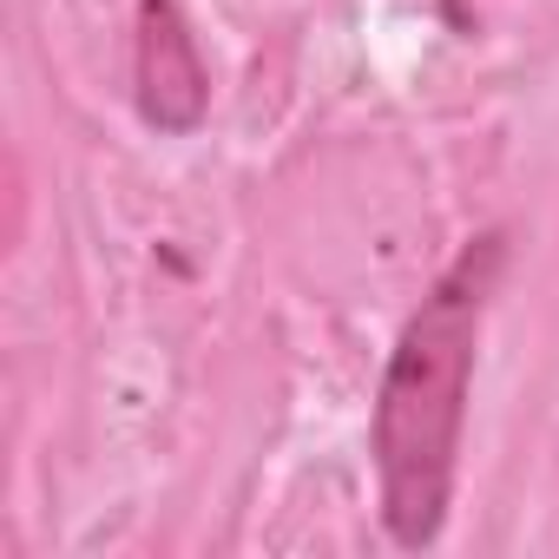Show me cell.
I'll return each mask as SVG.
<instances>
[{
	"label": "cell",
	"instance_id": "obj_1",
	"mask_svg": "<svg viewBox=\"0 0 559 559\" xmlns=\"http://www.w3.org/2000/svg\"><path fill=\"white\" fill-rule=\"evenodd\" d=\"M507 263H513V237L500 224L474 230L428 284V297L408 310L382 362L376 408H369V454H376L382 533L402 552H428L448 533L474 362H480L487 310L500 297Z\"/></svg>",
	"mask_w": 559,
	"mask_h": 559
},
{
	"label": "cell",
	"instance_id": "obj_2",
	"mask_svg": "<svg viewBox=\"0 0 559 559\" xmlns=\"http://www.w3.org/2000/svg\"><path fill=\"white\" fill-rule=\"evenodd\" d=\"M132 99L158 139H191L211 119V67L178 0H139L132 14Z\"/></svg>",
	"mask_w": 559,
	"mask_h": 559
}]
</instances>
